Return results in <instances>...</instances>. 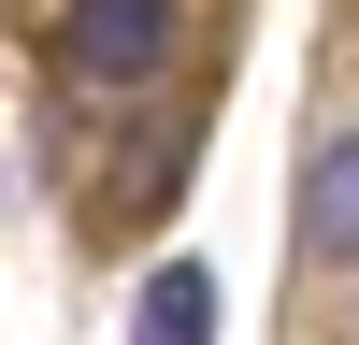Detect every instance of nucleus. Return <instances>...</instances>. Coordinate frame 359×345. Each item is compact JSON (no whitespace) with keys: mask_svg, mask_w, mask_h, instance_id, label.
Returning <instances> with one entry per match:
<instances>
[{"mask_svg":"<svg viewBox=\"0 0 359 345\" xmlns=\"http://www.w3.org/2000/svg\"><path fill=\"white\" fill-rule=\"evenodd\" d=\"M130 345H216V288L172 259V273H144V302H130Z\"/></svg>","mask_w":359,"mask_h":345,"instance_id":"obj_3","label":"nucleus"},{"mask_svg":"<svg viewBox=\"0 0 359 345\" xmlns=\"http://www.w3.org/2000/svg\"><path fill=\"white\" fill-rule=\"evenodd\" d=\"M302 245L345 273V245H359V144L345 130H316V158H302Z\"/></svg>","mask_w":359,"mask_h":345,"instance_id":"obj_2","label":"nucleus"},{"mask_svg":"<svg viewBox=\"0 0 359 345\" xmlns=\"http://www.w3.org/2000/svg\"><path fill=\"white\" fill-rule=\"evenodd\" d=\"M172 58V0H72L57 15V72L72 86H144Z\"/></svg>","mask_w":359,"mask_h":345,"instance_id":"obj_1","label":"nucleus"}]
</instances>
